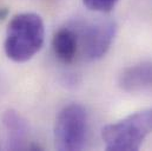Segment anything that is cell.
Here are the masks:
<instances>
[{"label":"cell","instance_id":"6da1fadb","mask_svg":"<svg viewBox=\"0 0 152 151\" xmlns=\"http://www.w3.org/2000/svg\"><path fill=\"white\" fill-rule=\"evenodd\" d=\"M45 25L42 18L33 12L14 15L8 23L4 41L6 56L14 63L32 59L44 45Z\"/></svg>","mask_w":152,"mask_h":151},{"label":"cell","instance_id":"7a4b0ae2","mask_svg":"<svg viewBox=\"0 0 152 151\" xmlns=\"http://www.w3.org/2000/svg\"><path fill=\"white\" fill-rule=\"evenodd\" d=\"M150 133H152V108L137 111L104 126L102 138L107 150L137 151Z\"/></svg>","mask_w":152,"mask_h":151},{"label":"cell","instance_id":"3957f363","mask_svg":"<svg viewBox=\"0 0 152 151\" xmlns=\"http://www.w3.org/2000/svg\"><path fill=\"white\" fill-rule=\"evenodd\" d=\"M70 26L78 40V57L85 62L102 59L109 52L117 34V24L111 19L77 20Z\"/></svg>","mask_w":152,"mask_h":151},{"label":"cell","instance_id":"277c9868","mask_svg":"<svg viewBox=\"0 0 152 151\" xmlns=\"http://www.w3.org/2000/svg\"><path fill=\"white\" fill-rule=\"evenodd\" d=\"M87 112L80 104L72 103L58 113L54 125L56 148L61 151H78L87 139Z\"/></svg>","mask_w":152,"mask_h":151},{"label":"cell","instance_id":"5b68a950","mask_svg":"<svg viewBox=\"0 0 152 151\" xmlns=\"http://www.w3.org/2000/svg\"><path fill=\"white\" fill-rule=\"evenodd\" d=\"M118 85L130 93L151 90L152 62H143L124 69L119 75Z\"/></svg>","mask_w":152,"mask_h":151},{"label":"cell","instance_id":"8992f818","mask_svg":"<svg viewBox=\"0 0 152 151\" xmlns=\"http://www.w3.org/2000/svg\"><path fill=\"white\" fill-rule=\"evenodd\" d=\"M4 125L7 132V147L11 150H36L38 147L28 143V126L26 120L14 110L4 114Z\"/></svg>","mask_w":152,"mask_h":151},{"label":"cell","instance_id":"52a82bcc","mask_svg":"<svg viewBox=\"0 0 152 151\" xmlns=\"http://www.w3.org/2000/svg\"><path fill=\"white\" fill-rule=\"evenodd\" d=\"M52 48L56 57L64 64L73 63L78 57V40L71 26L59 29L52 39Z\"/></svg>","mask_w":152,"mask_h":151},{"label":"cell","instance_id":"ba28073f","mask_svg":"<svg viewBox=\"0 0 152 151\" xmlns=\"http://www.w3.org/2000/svg\"><path fill=\"white\" fill-rule=\"evenodd\" d=\"M119 0H83L84 5L94 12L109 13L113 10Z\"/></svg>","mask_w":152,"mask_h":151}]
</instances>
